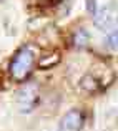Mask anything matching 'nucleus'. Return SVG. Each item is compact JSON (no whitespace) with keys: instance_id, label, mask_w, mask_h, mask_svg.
<instances>
[{"instance_id":"nucleus-1","label":"nucleus","mask_w":118,"mask_h":131,"mask_svg":"<svg viewBox=\"0 0 118 131\" xmlns=\"http://www.w3.org/2000/svg\"><path fill=\"white\" fill-rule=\"evenodd\" d=\"M35 63V53L30 47H23L10 61V75L15 81H25Z\"/></svg>"},{"instance_id":"nucleus-2","label":"nucleus","mask_w":118,"mask_h":131,"mask_svg":"<svg viewBox=\"0 0 118 131\" xmlns=\"http://www.w3.org/2000/svg\"><path fill=\"white\" fill-rule=\"evenodd\" d=\"M17 103H18V110L22 113H32L35 110L37 103H38V86L33 81L25 83L18 91L17 96Z\"/></svg>"},{"instance_id":"nucleus-3","label":"nucleus","mask_w":118,"mask_h":131,"mask_svg":"<svg viewBox=\"0 0 118 131\" xmlns=\"http://www.w3.org/2000/svg\"><path fill=\"white\" fill-rule=\"evenodd\" d=\"M93 23L98 30H108L118 23V5L116 3H108L102 7L93 17Z\"/></svg>"},{"instance_id":"nucleus-4","label":"nucleus","mask_w":118,"mask_h":131,"mask_svg":"<svg viewBox=\"0 0 118 131\" xmlns=\"http://www.w3.org/2000/svg\"><path fill=\"white\" fill-rule=\"evenodd\" d=\"M83 126V113L80 110H70L60 121V131H78Z\"/></svg>"},{"instance_id":"nucleus-5","label":"nucleus","mask_w":118,"mask_h":131,"mask_svg":"<svg viewBox=\"0 0 118 131\" xmlns=\"http://www.w3.org/2000/svg\"><path fill=\"white\" fill-rule=\"evenodd\" d=\"M90 42V35H88V32L86 30H78L77 33H75V37H73V43H75V47H78V48H83V47H86Z\"/></svg>"},{"instance_id":"nucleus-6","label":"nucleus","mask_w":118,"mask_h":131,"mask_svg":"<svg viewBox=\"0 0 118 131\" xmlns=\"http://www.w3.org/2000/svg\"><path fill=\"white\" fill-rule=\"evenodd\" d=\"M105 45L110 50H118V30H115L113 33H110L105 40Z\"/></svg>"},{"instance_id":"nucleus-7","label":"nucleus","mask_w":118,"mask_h":131,"mask_svg":"<svg viewBox=\"0 0 118 131\" xmlns=\"http://www.w3.org/2000/svg\"><path fill=\"white\" fill-rule=\"evenodd\" d=\"M86 10H88L90 15H95L98 10H96V2L95 0H86Z\"/></svg>"}]
</instances>
